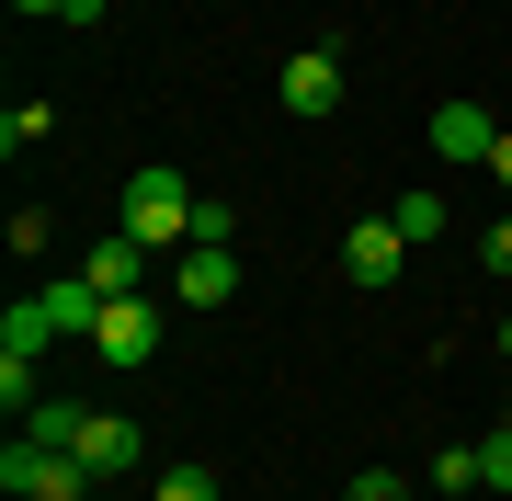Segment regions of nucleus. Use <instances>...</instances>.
Segmentation results:
<instances>
[{
	"instance_id": "nucleus-1",
	"label": "nucleus",
	"mask_w": 512,
	"mask_h": 501,
	"mask_svg": "<svg viewBox=\"0 0 512 501\" xmlns=\"http://www.w3.org/2000/svg\"><path fill=\"white\" fill-rule=\"evenodd\" d=\"M194 183L171 160H137L126 171V205H114V228H126V240H148V251H194Z\"/></svg>"
},
{
	"instance_id": "nucleus-2",
	"label": "nucleus",
	"mask_w": 512,
	"mask_h": 501,
	"mask_svg": "<svg viewBox=\"0 0 512 501\" xmlns=\"http://www.w3.org/2000/svg\"><path fill=\"white\" fill-rule=\"evenodd\" d=\"M23 433H46V445H69L80 467H92V479H126V467L148 456V433L126 422V410H69V399H46V410H35Z\"/></svg>"
},
{
	"instance_id": "nucleus-3",
	"label": "nucleus",
	"mask_w": 512,
	"mask_h": 501,
	"mask_svg": "<svg viewBox=\"0 0 512 501\" xmlns=\"http://www.w3.org/2000/svg\"><path fill=\"white\" fill-rule=\"evenodd\" d=\"M0 490L12 501H92V467L69 445H46V433H12V445H0Z\"/></svg>"
},
{
	"instance_id": "nucleus-4",
	"label": "nucleus",
	"mask_w": 512,
	"mask_h": 501,
	"mask_svg": "<svg viewBox=\"0 0 512 501\" xmlns=\"http://www.w3.org/2000/svg\"><path fill=\"white\" fill-rule=\"evenodd\" d=\"M274 103L296 114V126H330V114H342V57H330V46H296L285 69H274Z\"/></svg>"
},
{
	"instance_id": "nucleus-5",
	"label": "nucleus",
	"mask_w": 512,
	"mask_h": 501,
	"mask_svg": "<svg viewBox=\"0 0 512 501\" xmlns=\"http://www.w3.org/2000/svg\"><path fill=\"white\" fill-rule=\"evenodd\" d=\"M399 262H410V228H399V217H353V228H342V285L376 297V285H399Z\"/></svg>"
},
{
	"instance_id": "nucleus-6",
	"label": "nucleus",
	"mask_w": 512,
	"mask_h": 501,
	"mask_svg": "<svg viewBox=\"0 0 512 501\" xmlns=\"http://www.w3.org/2000/svg\"><path fill=\"white\" fill-rule=\"evenodd\" d=\"M92 353H103L114 376H137L148 353H160V308H148V297H103V319H92Z\"/></svg>"
},
{
	"instance_id": "nucleus-7",
	"label": "nucleus",
	"mask_w": 512,
	"mask_h": 501,
	"mask_svg": "<svg viewBox=\"0 0 512 501\" xmlns=\"http://www.w3.org/2000/svg\"><path fill=\"white\" fill-rule=\"evenodd\" d=\"M137 274H148V240H126V228H103V251H80L92 297H137Z\"/></svg>"
},
{
	"instance_id": "nucleus-8",
	"label": "nucleus",
	"mask_w": 512,
	"mask_h": 501,
	"mask_svg": "<svg viewBox=\"0 0 512 501\" xmlns=\"http://www.w3.org/2000/svg\"><path fill=\"white\" fill-rule=\"evenodd\" d=\"M171 297H183V308H228L239 297V251H183V262H171Z\"/></svg>"
},
{
	"instance_id": "nucleus-9",
	"label": "nucleus",
	"mask_w": 512,
	"mask_h": 501,
	"mask_svg": "<svg viewBox=\"0 0 512 501\" xmlns=\"http://www.w3.org/2000/svg\"><path fill=\"white\" fill-rule=\"evenodd\" d=\"M433 149H444V160H478V171H490L501 126H490V114H478V103H433Z\"/></svg>"
},
{
	"instance_id": "nucleus-10",
	"label": "nucleus",
	"mask_w": 512,
	"mask_h": 501,
	"mask_svg": "<svg viewBox=\"0 0 512 501\" xmlns=\"http://www.w3.org/2000/svg\"><path fill=\"white\" fill-rule=\"evenodd\" d=\"M46 331H57V319H46V297H23L12 319H0V342H12V353H46Z\"/></svg>"
},
{
	"instance_id": "nucleus-11",
	"label": "nucleus",
	"mask_w": 512,
	"mask_h": 501,
	"mask_svg": "<svg viewBox=\"0 0 512 501\" xmlns=\"http://www.w3.org/2000/svg\"><path fill=\"white\" fill-rule=\"evenodd\" d=\"M478 479L512 501V410H501V433H478Z\"/></svg>"
},
{
	"instance_id": "nucleus-12",
	"label": "nucleus",
	"mask_w": 512,
	"mask_h": 501,
	"mask_svg": "<svg viewBox=\"0 0 512 501\" xmlns=\"http://www.w3.org/2000/svg\"><path fill=\"white\" fill-rule=\"evenodd\" d=\"M35 137H57L46 103H12V114H0V149H35Z\"/></svg>"
},
{
	"instance_id": "nucleus-13",
	"label": "nucleus",
	"mask_w": 512,
	"mask_h": 501,
	"mask_svg": "<svg viewBox=\"0 0 512 501\" xmlns=\"http://www.w3.org/2000/svg\"><path fill=\"white\" fill-rule=\"evenodd\" d=\"M387 217H399L410 240H444V194H399V205H387Z\"/></svg>"
},
{
	"instance_id": "nucleus-14",
	"label": "nucleus",
	"mask_w": 512,
	"mask_h": 501,
	"mask_svg": "<svg viewBox=\"0 0 512 501\" xmlns=\"http://www.w3.org/2000/svg\"><path fill=\"white\" fill-rule=\"evenodd\" d=\"M433 490H490V479H478V445H444L433 456Z\"/></svg>"
},
{
	"instance_id": "nucleus-15",
	"label": "nucleus",
	"mask_w": 512,
	"mask_h": 501,
	"mask_svg": "<svg viewBox=\"0 0 512 501\" xmlns=\"http://www.w3.org/2000/svg\"><path fill=\"white\" fill-rule=\"evenodd\" d=\"M148 501H217V479H205V467H160V490Z\"/></svg>"
},
{
	"instance_id": "nucleus-16",
	"label": "nucleus",
	"mask_w": 512,
	"mask_h": 501,
	"mask_svg": "<svg viewBox=\"0 0 512 501\" xmlns=\"http://www.w3.org/2000/svg\"><path fill=\"white\" fill-rule=\"evenodd\" d=\"M342 501H410V490H399V467H365V479H353Z\"/></svg>"
},
{
	"instance_id": "nucleus-17",
	"label": "nucleus",
	"mask_w": 512,
	"mask_h": 501,
	"mask_svg": "<svg viewBox=\"0 0 512 501\" xmlns=\"http://www.w3.org/2000/svg\"><path fill=\"white\" fill-rule=\"evenodd\" d=\"M478 262H490V274H512V217L490 228V240H478Z\"/></svg>"
},
{
	"instance_id": "nucleus-18",
	"label": "nucleus",
	"mask_w": 512,
	"mask_h": 501,
	"mask_svg": "<svg viewBox=\"0 0 512 501\" xmlns=\"http://www.w3.org/2000/svg\"><path fill=\"white\" fill-rule=\"evenodd\" d=\"M12 12H23V23H57V12H69V0H12Z\"/></svg>"
},
{
	"instance_id": "nucleus-19",
	"label": "nucleus",
	"mask_w": 512,
	"mask_h": 501,
	"mask_svg": "<svg viewBox=\"0 0 512 501\" xmlns=\"http://www.w3.org/2000/svg\"><path fill=\"white\" fill-rule=\"evenodd\" d=\"M114 12V0H69V12H57V23H103Z\"/></svg>"
},
{
	"instance_id": "nucleus-20",
	"label": "nucleus",
	"mask_w": 512,
	"mask_h": 501,
	"mask_svg": "<svg viewBox=\"0 0 512 501\" xmlns=\"http://www.w3.org/2000/svg\"><path fill=\"white\" fill-rule=\"evenodd\" d=\"M490 171H501V194H512V126H501V149H490Z\"/></svg>"
},
{
	"instance_id": "nucleus-21",
	"label": "nucleus",
	"mask_w": 512,
	"mask_h": 501,
	"mask_svg": "<svg viewBox=\"0 0 512 501\" xmlns=\"http://www.w3.org/2000/svg\"><path fill=\"white\" fill-rule=\"evenodd\" d=\"M444 501H490V490H444Z\"/></svg>"
},
{
	"instance_id": "nucleus-22",
	"label": "nucleus",
	"mask_w": 512,
	"mask_h": 501,
	"mask_svg": "<svg viewBox=\"0 0 512 501\" xmlns=\"http://www.w3.org/2000/svg\"><path fill=\"white\" fill-rule=\"evenodd\" d=\"M490 342H501V353H512V319H501V331H490Z\"/></svg>"
}]
</instances>
